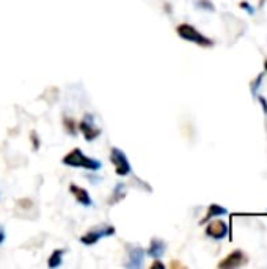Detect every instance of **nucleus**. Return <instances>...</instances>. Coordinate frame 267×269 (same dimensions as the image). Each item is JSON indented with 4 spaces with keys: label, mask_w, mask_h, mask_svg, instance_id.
<instances>
[{
    "label": "nucleus",
    "mask_w": 267,
    "mask_h": 269,
    "mask_svg": "<svg viewBox=\"0 0 267 269\" xmlns=\"http://www.w3.org/2000/svg\"><path fill=\"white\" fill-rule=\"evenodd\" d=\"M61 162L68 167H72V169H85L90 172H98L103 169V164L98 159H93V157L87 156L80 148H74L72 151H69L66 156L63 157Z\"/></svg>",
    "instance_id": "obj_1"
},
{
    "label": "nucleus",
    "mask_w": 267,
    "mask_h": 269,
    "mask_svg": "<svg viewBox=\"0 0 267 269\" xmlns=\"http://www.w3.org/2000/svg\"><path fill=\"white\" fill-rule=\"evenodd\" d=\"M176 33L179 35V38H182L184 41L193 43L197 46H201V48H213L214 41L205 36L200 30H197L195 27L190 24H179L176 27Z\"/></svg>",
    "instance_id": "obj_2"
},
{
    "label": "nucleus",
    "mask_w": 267,
    "mask_h": 269,
    "mask_svg": "<svg viewBox=\"0 0 267 269\" xmlns=\"http://www.w3.org/2000/svg\"><path fill=\"white\" fill-rule=\"evenodd\" d=\"M115 233H116L115 227H112V225H99L96 228L88 230L85 235H82L80 236V243L85 244V246H93V244L98 243L99 239L107 238V236H113Z\"/></svg>",
    "instance_id": "obj_3"
},
{
    "label": "nucleus",
    "mask_w": 267,
    "mask_h": 269,
    "mask_svg": "<svg viewBox=\"0 0 267 269\" xmlns=\"http://www.w3.org/2000/svg\"><path fill=\"white\" fill-rule=\"evenodd\" d=\"M110 161L115 165V172L118 176H127L132 172V167L131 162L127 161V156L119 148H112L110 150Z\"/></svg>",
    "instance_id": "obj_4"
},
{
    "label": "nucleus",
    "mask_w": 267,
    "mask_h": 269,
    "mask_svg": "<svg viewBox=\"0 0 267 269\" xmlns=\"http://www.w3.org/2000/svg\"><path fill=\"white\" fill-rule=\"evenodd\" d=\"M248 263V255L241 249H236L233 252H229L222 262H218L220 269H234V268H241Z\"/></svg>",
    "instance_id": "obj_5"
},
{
    "label": "nucleus",
    "mask_w": 267,
    "mask_h": 269,
    "mask_svg": "<svg viewBox=\"0 0 267 269\" xmlns=\"http://www.w3.org/2000/svg\"><path fill=\"white\" fill-rule=\"evenodd\" d=\"M229 233V228L228 224L222 219H217V220H209L208 222V227H206V236L214 239V241H222L228 236Z\"/></svg>",
    "instance_id": "obj_6"
},
{
    "label": "nucleus",
    "mask_w": 267,
    "mask_h": 269,
    "mask_svg": "<svg viewBox=\"0 0 267 269\" xmlns=\"http://www.w3.org/2000/svg\"><path fill=\"white\" fill-rule=\"evenodd\" d=\"M79 129H80V133L84 134L87 142H93L95 138H98L101 135V129L95 125V120L91 115H85L80 120Z\"/></svg>",
    "instance_id": "obj_7"
},
{
    "label": "nucleus",
    "mask_w": 267,
    "mask_h": 269,
    "mask_svg": "<svg viewBox=\"0 0 267 269\" xmlns=\"http://www.w3.org/2000/svg\"><path fill=\"white\" fill-rule=\"evenodd\" d=\"M69 192L72 194V197H74L82 206H85V208L93 206V200H91V197H90V194H88L87 189L77 186V184H71Z\"/></svg>",
    "instance_id": "obj_8"
},
{
    "label": "nucleus",
    "mask_w": 267,
    "mask_h": 269,
    "mask_svg": "<svg viewBox=\"0 0 267 269\" xmlns=\"http://www.w3.org/2000/svg\"><path fill=\"white\" fill-rule=\"evenodd\" d=\"M145 250L142 247H132L129 250V262L126 263L127 268H132V269H139L143 266L145 262Z\"/></svg>",
    "instance_id": "obj_9"
},
{
    "label": "nucleus",
    "mask_w": 267,
    "mask_h": 269,
    "mask_svg": "<svg viewBox=\"0 0 267 269\" xmlns=\"http://www.w3.org/2000/svg\"><path fill=\"white\" fill-rule=\"evenodd\" d=\"M226 214H228V209H226V208L217 205V203H213V205H209L208 212L205 214V217L200 220V224L205 225V224H208L209 220H213L214 217H222V216H226Z\"/></svg>",
    "instance_id": "obj_10"
},
{
    "label": "nucleus",
    "mask_w": 267,
    "mask_h": 269,
    "mask_svg": "<svg viewBox=\"0 0 267 269\" xmlns=\"http://www.w3.org/2000/svg\"><path fill=\"white\" fill-rule=\"evenodd\" d=\"M165 250H167V244H165L162 239L154 238V239H151L150 249L146 250V254H148V257H151L154 260H159L165 254Z\"/></svg>",
    "instance_id": "obj_11"
},
{
    "label": "nucleus",
    "mask_w": 267,
    "mask_h": 269,
    "mask_svg": "<svg viewBox=\"0 0 267 269\" xmlns=\"http://www.w3.org/2000/svg\"><path fill=\"white\" fill-rule=\"evenodd\" d=\"M63 255H64V250H63V249L53 250V252L51 254V257H49V260H48V266L52 268V269L61 266V263H63Z\"/></svg>",
    "instance_id": "obj_12"
},
{
    "label": "nucleus",
    "mask_w": 267,
    "mask_h": 269,
    "mask_svg": "<svg viewBox=\"0 0 267 269\" xmlns=\"http://www.w3.org/2000/svg\"><path fill=\"white\" fill-rule=\"evenodd\" d=\"M266 76V72H261L258 74V76L255 77V80L250 82V91H252V96L256 99L258 98V93H260V87L263 85V79Z\"/></svg>",
    "instance_id": "obj_13"
},
{
    "label": "nucleus",
    "mask_w": 267,
    "mask_h": 269,
    "mask_svg": "<svg viewBox=\"0 0 267 269\" xmlns=\"http://www.w3.org/2000/svg\"><path fill=\"white\" fill-rule=\"evenodd\" d=\"M124 196H126L124 184H123V183L116 184V188L113 189V196H112V199H110V205H113V203H116V202H119L121 199H124Z\"/></svg>",
    "instance_id": "obj_14"
},
{
    "label": "nucleus",
    "mask_w": 267,
    "mask_h": 269,
    "mask_svg": "<svg viewBox=\"0 0 267 269\" xmlns=\"http://www.w3.org/2000/svg\"><path fill=\"white\" fill-rule=\"evenodd\" d=\"M197 8H200V10H206V11H215V6L214 3L211 2V0H198V2L195 3Z\"/></svg>",
    "instance_id": "obj_15"
},
{
    "label": "nucleus",
    "mask_w": 267,
    "mask_h": 269,
    "mask_svg": "<svg viewBox=\"0 0 267 269\" xmlns=\"http://www.w3.org/2000/svg\"><path fill=\"white\" fill-rule=\"evenodd\" d=\"M63 125H64V128L68 129V133H69L71 135H76L77 126H76V123H74V120H72V118H64V120H63Z\"/></svg>",
    "instance_id": "obj_16"
},
{
    "label": "nucleus",
    "mask_w": 267,
    "mask_h": 269,
    "mask_svg": "<svg viewBox=\"0 0 267 269\" xmlns=\"http://www.w3.org/2000/svg\"><path fill=\"white\" fill-rule=\"evenodd\" d=\"M239 6H241L242 10H245V11H247L248 14H250V16H253V14H255V8H253L250 3H248V2H245V0H242V2L239 3Z\"/></svg>",
    "instance_id": "obj_17"
},
{
    "label": "nucleus",
    "mask_w": 267,
    "mask_h": 269,
    "mask_svg": "<svg viewBox=\"0 0 267 269\" xmlns=\"http://www.w3.org/2000/svg\"><path fill=\"white\" fill-rule=\"evenodd\" d=\"M256 99L261 103V107H263V110H264V115L267 117V99H266L264 96H258Z\"/></svg>",
    "instance_id": "obj_18"
},
{
    "label": "nucleus",
    "mask_w": 267,
    "mask_h": 269,
    "mask_svg": "<svg viewBox=\"0 0 267 269\" xmlns=\"http://www.w3.org/2000/svg\"><path fill=\"white\" fill-rule=\"evenodd\" d=\"M32 140H33V146H35V150H38V146H40V140L36 138V133H32Z\"/></svg>",
    "instance_id": "obj_19"
},
{
    "label": "nucleus",
    "mask_w": 267,
    "mask_h": 269,
    "mask_svg": "<svg viewBox=\"0 0 267 269\" xmlns=\"http://www.w3.org/2000/svg\"><path fill=\"white\" fill-rule=\"evenodd\" d=\"M153 268H160V269H165V265L163 263H160V262H154L153 265H151V269Z\"/></svg>",
    "instance_id": "obj_20"
},
{
    "label": "nucleus",
    "mask_w": 267,
    "mask_h": 269,
    "mask_svg": "<svg viewBox=\"0 0 267 269\" xmlns=\"http://www.w3.org/2000/svg\"><path fill=\"white\" fill-rule=\"evenodd\" d=\"M3 241H5V231L2 227H0V244H3Z\"/></svg>",
    "instance_id": "obj_21"
},
{
    "label": "nucleus",
    "mask_w": 267,
    "mask_h": 269,
    "mask_svg": "<svg viewBox=\"0 0 267 269\" xmlns=\"http://www.w3.org/2000/svg\"><path fill=\"white\" fill-rule=\"evenodd\" d=\"M264 72L267 74V59H266V62H264Z\"/></svg>",
    "instance_id": "obj_22"
}]
</instances>
